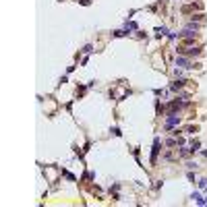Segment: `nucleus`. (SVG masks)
<instances>
[{"mask_svg":"<svg viewBox=\"0 0 207 207\" xmlns=\"http://www.w3.org/2000/svg\"><path fill=\"white\" fill-rule=\"evenodd\" d=\"M91 50H93V48H91V46H89V43H87V46H85V48H83V52H85V54H91Z\"/></svg>","mask_w":207,"mask_h":207,"instance_id":"nucleus-11","label":"nucleus"},{"mask_svg":"<svg viewBox=\"0 0 207 207\" xmlns=\"http://www.w3.org/2000/svg\"><path fill=\"white\" fill-rule=\"evenodd\" d=\"M178 122H180V116H178V114H168V118H166V128L170 130V128L178 126Z\"/></svg>","mask_w":207,"mask_h":207,"instance_id":"nucleus-2","label":"nucleus"},{"mask_svg":"<svg viewBox=\"0 0 207 207\" xmlns=\"http://www.w3.org/2000/svg\"><path fill=\"white\" fill-rule=\"evenodd\" d=\"M81 4H89V0H81Z\"/></svg>","mask_w":207,"mask_h":207,"instance_id":"nucleus-12","label":"nucleus"},{"mask_svg":"<svg viewBox=\"0 0 207 207\" xmlns=\"http://www.w3.org/2000/svg\"><path fill=\"white\" fill-rule=\"evenodd\" d=\"M199 189H207V178H201V180H199Z\"/></svg>","mask_w":207,"mask_h":207,"instance_id":"nucleus-9","label":"nucleus"},{"mask_svg":"<svg viewBox=\"0 0 207 207\" xmlns=\"http://www.w3.org/2000/svg\"><path fill=\"white\" fill-rule=\"evenodd\" d=\"M182 54H189V56H201V48H189V50H180Z\"/></svg>","mask_w":207,"mask_h":207,"instance_id":"nucleus-4","label":"nucleus"},{"mask_svg":"<svg viewBox=\"0 0 207 207\" xmlns=\"http://www.w3.org/2000/svg\"><path fill=\"white\" fill-rule=\"evenodd\" d=\"M191 21H193V23H195V21H205V15H193Z\"/></svg>","mask_w":207,"mask_h":207,"instance_id":"nucleus-8","label":"nucleus"},{"mask_svg":"<svg viewBox=\"0 0 207 207\" xmlns=\"http://www.w3.org/2000/svg\"><path fill=\"white\" fill-rule=\"evenodd\" d=\"M176 143H178V141H174V139H168V141H166V145H168V147H174Z\"/></svg>","mask_w":207,"mask_h":207,"instance_id":"nucleus-10","label":"nucleus"},{"mask_svg":"<svg viewBox=\"0 0 207 207\" xmlns=\"http://www.w3.org/2000/svg\"><path fill=\"white\" fill-rule=\"evenodd\" d=\"M174 64H176V69H182V71H189V69H195L197 64H193L189 58H184V56H176V60H174Z\"/></svg>","mask_w":207,"mask_h":207,"instance_id":"nucleus-1","label":"nucleus"},{"mask_svg":"<svg viewBox=\"0 0 207 207\" xmlns=\"http://www.w3.org/2000/svg\"><path fill=\"white\" fill-rule=\"evenodd\" d=\"M158 155H160V139L155 137V141H153V151H151V164H155Z\"/></svg>","mask_w":207,"mask_h":207,"instance_id":"nucleus-3","label":"nucleus"},{"mask_svg":"<svg viewBox=\"0 0 207 207\" xmlns=\"http://www.w3.org/2000/svg\"><path fill=\"white\" fill-rule=\"evenodd\" d=\"M205 205H207V197H205Z\"/></svg>","mask_w":207,"mask_h":207,"instance_id":"nucleus-13","label":"nucleus"},{"mask_svg":"<svg viewBox=\"0 0 207 207\" xmlns=\"http://www.w3.org/2000/svg\"><path fill=\"white\" fill-rule=\"evenodd\" d=\"M191 199H193V201H195L197 205H205V199H203V197H201L199 193H193V197H191Z\"/></svg>","mask_w":207,"mask_h":207,"instance_id":"nucleus-6","label":"nucleus"},{"mask_svg":"<svg viewBox=\"0 0 207 207\" xmlns=\"http://www.w3.org/2000/svg\"><path fill=\"white\" fill-rule=\"evenodd\" d=\"M184 79H178V81H174L172 83V85H170V91H178V89H180V87H184Z\"/></svg>","mask_w":207,"mask_h":207,"instance_id":"nucleus-5","label":"nucleus"},{"mask_svg":"<svg viewBox=\"0 0 207 207\" xmlns=\"http://www.w3.org/2000/svg\"><path fill=\"white\" fill-rule=\"evenodd\" d=\"M199 147H201V143H199V141H191V147H189V149H191V153H197V151H199Z\"/></svg>","mask_w":207,"mask_h":207,"instance_id":"nucleus-7","label":"nucleus"}]
</instances>
